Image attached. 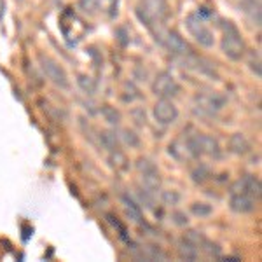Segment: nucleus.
Here are the masks:
<instances>
[{"label": "nucleus", "instance_id": "f257e3e1", "mask_svg": "<svg viewBox=\"0 0 262 262\" xmlns=\"http://www.w3.org/2000/svg\"><path fill=\"white\" fill-rule=\"evenodd\" d=\"M222 30H224V37H222L224 54L232 61L242 60L243 54H245V40H243L242 33H239V30L231 23V21H224Z\"/></svg>", "mask_w": 262, "mask_h": 262}, {"label": "nucleus", "instance_id": "f03ea898", "mask_svg": "<svg viewBox=\"0 0 262 262\" xmlns=\"http://www.w3.org/2000/svg\"><path fill=\"white\" fill-rule=\"evenodd\" d=\"M168 12L170 11L166 0H142L140 6L137 7V16L149 28L163 23L168 18Z\"/></svg>", "mask_w": 262, "mask_h": 262}, {"label": "nucleus", "instance_id": "7ed1b4c3", "mask_svg": "<svg viewBox=\"0 0 262 262\" xmlns=\"http://www.w3.org/2000/svg\"><path fill=\"white\" fill-rule=\"evenodd\" d=\"M227 100L221 93H200L194 98V107L203 116H215L226 107Z\"/></svg>", "mask_w": 262, "mask_h": 262}, {"label": "nucleus", "instance_id": "20e7f679", "mask_svg": "<svg viewBox=\"0 0 262 262\" xmlns=\"http://www.w3.org/2000/svg\"><path fill=\"white\" fill-rule=\"evenodd\" d=\"M185 27L196 39V42H200V46H203V48H212L213 46V33L210 32L203 18H200L198 14H189L187 19H185Z\"/></svg>", "mask_w": 262, "mask_h": 262}, {"label": "nucleus", "instance_id": "39448f33", "mask_svg": "<svg viewBox=\"0 0 262 262\" xmlns=\"http://www.w3.org/2000/svg\"><path fill=\"white\" fill-rule=\"evenodd\" d=\"M152 90L158 96L161 98H173L180 93V84L175 81L171 74L168 72H161L158 74V77L154 79V84H152Z\"/></svg>", "mask_w": 262, "mask_h": 262}, {"label": "nucleus", "instance_id": "423d86ee", "mask_svg": "<svg viewBox=\"0 0 262 262\" xmlns=\"http://www.w3.org/2000/svg\"><path fill=\"white\" fill-rule=\"evenodd\" d=\"M40 69L46 74V77H48L51 82L56 84V86H60V88L69 86V79H67L65 70H63V67L60 63L54 61L53 58L40 56Z\"/></svg>", "mask_w": 262, "mask_h": 262}, {"label": "nucleus", "instance_id": "0eeeda50", "mask_svg": "<svg viewBox=\"0 0 262 262\" xmlns=\"http://www.w3.org/2000/svg\"><path fill=\"white\" fill-rule=\"evenodd\" d=\"M231 194H248L252 196L255 201L260 200L262 196V185H260V180L253 175H247V177H242L239 180H236L231 187Z\"/></svg>", "mask_w": 262, "mask_h": 262}, {"label": "nucleus", "instance_id": "6e6552de", "mask_svg": "<svg viewBox=\"0 0 262 262\" xmlns=\"http://www.w3.org/2000/svg\"><path fill=\"white\" fill-rule=\"evenodd\" d=\"M154 117L159 124H173L179 117V111L170 98H161L154 107Z\"/></svg>", "mask_w": 262, "mask_h": 262}, {"label": "nucleus", "instance_id": "1a4fd4ad", "mask_svg": "<svg viewBox=\"0 0 262 262\" xmlns=\"http://www.w3.org/2000/svg\"><path fill=\"white\" fill-rule=\"evenodd\" d=\"M163 44L166 46V49L173 54H179V56H187L191 53V48L177 32H166L163 37Z\"/></svg>", "mask_w": 262, "mask_h": 262}, {"label": "nucleus", "instance_id": "9d476101", "mask_svg": "<svg viewBox=\"0 0 262 262\" xmlns=\"http://www.w3.org/2000/svg\"><path fill=\"white\" fill-rule=\"evenodd\" d=\"M255 200L248 194H231V210L236 213H250L255 210Z\"/></svg>", "mask_w": 262, "mask_h": 262}, {"label": "nucleus", "instance_id": "9b49d317", "mask_svg": "<svg viewBox=\"0 0 262 262\" xmlns=\"http://www.w3.org/2000/svg\"><path fill=\"white\" fill-rule=\"evenodd\" d=\"M242 11L247 14V18L252 21V25L260 27V2L259 0H243Z\"/></svg>", "mask_w": 262, "mask_h": 262}, {"label": "nucleus", "instance_id": "f8f14e48", "mask_svg": "<svg viewBox=\"0 0 262 262\" xmlns=\"http://www.w3.org/2000/svg\"><path fill=\"white\" fill-rule=\"evenodd\" d=\"M229 150L234 152L238 156H245L250 152V142L247 140V137L242 133H234L229 138Z\"/></svg>", "mask_w": 262, "mask_h": 262}, {"label": "nucleus", "instance_id": "ddd939ff", "mask_svg": "<svg viewBox=\"0 0 262 262\" xmlns=\"http://www.w3.org/2000/svg\"><path fill=\"white\" fill-rule=\"evenodd\" d=\"M142 184L149 192L158 191V189L161 187V177H159L158 170H156V168H152V170L142 171Z\"/></svg>", "mask_w": 262, "mask_h": 262}, {"label": "nucleus", "instance_id": "4468645a", "mask_svg": "<svg viewBox=\"0 0 262 262\" xmlns=\"http://www.w3.org/2000/svg\"><path fill=\"white\" fill-rule=\"evenodd\" d=\"M177 250H179V257L184 260H196L198 255H200V250H198L196 245H192L191 242H187V239H182Z\"/></svg>", "mask_w": 262, "mask_h": 262}, {"label": "nucleus", "instance_id": "2eb2a0df", "mask_svg": "<svg viewBox=\"0 0 262 262\" xmlns=\"http://www.w3.org/2000/svg\"><path fill=\"white\" fill-rule=\"evenodd\" d=\"M122 203H124V208H126V213H128L129 221H133L135 224H143L140 206H138L137 203L128 196H122Z\"/></svg>", "mask_w": 262, "mask_h": 262}, {"label": "nucleus", "instance_id": "dca6fc26", "mask_svg": "<svg viewBox=\"0 0 262 262\" xmlns=\"http://www.w3.org/2000/svg\"><path fill=\"white\" fill-rule=\"evenodd\" d=\"M212 156V158H221V147L213 137L203 135V156Z\"/></svg>", "mask_w": 262, "mask_h": 262}, {"label": "nucleus", "instance_id": "f3484780", "mask_svg": "<svg viewBox=\"0 0 262 262\" xmlns=\"http://www.w3.org/2000/svg\"><path fill=\"white\" fill-rule=\"evenodd\" d=\"M100 142L107 150H111V152L119 150V140H117V137H116L114 131H101Z\"/></svg>", "mask_w": 262, "mask_h": 262}, {"label": "nucleus", "instance_id": "a211bd4d", "mask_svg": "<svg viewBox=\"0 0 262 262\" xmlns=\"http://www.w3.org/2000/svg\"><path fill=\"white\" fill-rule=\"evenodd\" d=\"M210 177H212V173H210V168L205 166V164H200V166H196L192 170V180L198 182V184H203V182L208 180Z\"/></svg>", "mask_w": 262, "mask_h": 262}, {"label": "nucleus", "instance_id": "6ab92c4d", "mask_svg": "<svg viewBox=\"0 0 262 262\" xmlns=\"http://www.w3.org/2000/svg\"><path fill=\"white\" fill-rule=\"evenodd\" d=\"M101 116L105 117L111 124H117V122L121 121V114L116 111L114 107H108V105H105V107H101Z\"/></svg>", "mask_w": 262, "mask_h": 262}, {"label": "nucleus", "instance_id": "aec40b11", "mask_svg": "<svg viewBox=\"0 0 262 262\" xmlns=\"http://www.w3.org/2000/svg\"><path fill=\"white\" fill-rule=\"evenodd\" d=\"M191 210L194 215H200V217H206V215L212 213V206L206 205V203H194L191 206Z\"/></svg>", "mask_w": 262, "mask_h": 262}, {"label": "nucleus", "instance_id": "412c9836", "mask_svg": "<svg viewBox=\"0 0 262 262\" xmlns=\"http://www.w3.org/2000/svg\"><path fill=\"white\" fill-rule=\"evenodd\" d=\"M201 248L205 250V253L208 257H221V247L219 245H213V243H208L205 239V242L201 243Z\"/></svg>", "mask_w": 262, "mask_h": 262}, {"label": "nucleus", "instance_id": "4be33fe9", "mask_svg": "<svg viewBox=\"0 0 262 262\" xmlns=\"http://www.w3.org/2000/svg\"><path fill=\"white\" fill-rule=\"evenodd\" d=\"M248 65H250V69L253 74L257 75V77H260L262 75V70H260V56L259 53H252L250 54V60H248Z\"/></svg>", "mask_w": 262, "mask_h": 262}, {"label": "nucleus", "instance_id": "5701e85b", "mask_svg": "<svg viewBox=\"0 0 262 262\" xmlns=\"http://www.w3.org/2000/svg\"><path fill=\"white\" fill-rule=\"evenodd\" d=\"M184 239H187V242H191L192 245H196L198 248L201 247V243L205 242V238H203V234H200L198 231H189L187 234H185V238Z\"/></svg>", "mask_w": 262, "mask_h": 262}, {"label": "nucleus", "instance_id": "b1692460", "mask_svg": "<svg viewBox=\"0 0 262 262\" xmlns=\"http://www.w3.org/2000/svg\"><path fill=\"white\" fill-rule=\"evenodd\" d=\"M179 200H180L179 192H175V191H164L163 192V203H164V205H177Z\"/></svg>", "mask_w": 262, "mask_h": 262}, {"label": "nucleus", "instance_id": "393cba45", "mask_svg": "<svg viewBox=\"0 0 262 262\" xmlns=\"http://www.w3.org/2000/svg\"><path fill=\"white\" fill-rule=\"evenodd\" d=\"M79 86L88 93L95 91V82H93V79H90V77H79Z\"/></svg>", "mask_w": 262, "mask_h": 262}, {"label": "nucleus", "instance_id": "a878e982", "mask_svg": "<svg viewBox=\"0 0 262 262\" xmlns=\"http://www.w3.org/2000/svg\"><path fill=\"white\" fill-rule=\"evenodd\" d=\"M171 219H173V222H175L177 226H185V224H187V215L182 213V212L171 213Z\"/></svg>", "mask_w": 262, "mask_h": 262}, {"label": "nucleus", "instance_id": "bb28decb", "mask_svg": "<svg viewBox=\"0 0 262 262\" xmlns=\"http://www.w3.org/2000/svg\"><path fill=\"white\" fill-rule=\"evenodd\" d=\"M124 140H126V143H129L131 147H137L138 145V137L137 135L133 133V131H124Z\"/></svg>", "mask_w": 262, "mask_h": 262}, {"label": "nucleus", "instance_id": "cd10ccee", "mask_svg": "<svg viewBox=\"0 0 262 262\" xmlns=\"http://www.w3.org/2000/svg\"><path fill=\"white\" fill-rule=\"evenodd\" d=\"M4 12H6V2H4V0H0V19H2Z\"/></svg>", "mask_w": 262, "mask_h": 262}]
</instances>
